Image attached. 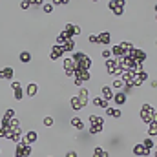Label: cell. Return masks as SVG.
<instances>
[{
  "label": "cell",
  "instance_id": "6da1fadb",
  "mask_svg": "<svg viewBox=\"0 0 157 157\" xmlns=\"http://www.w3.org/2000/svg\"><path fill=\"white\" fill-rule=\"evenodd\" d=\"M31 153V148H29V144L28 143H18L16 144V155H29Z\"/></svg>",
  "mask_w": 157,
  "mask_h": 157
},
{
  "label": "cell",
  "instance_id": "7a4b0ae2",
  "mask_svg": "<svg viewBox=\"0 0 157 157\" xmlns=\"http://www.w3.org/2000/svg\"><path fill=\"white\" fill-rule=\"evenodd\" d=\"M108 7L113 9L115 15H123V11H124V4H123V2H110Z\"/></svg>",
  "mask_w": 157,
  "mask_h": 157
},
{
  "label": "cell",
  "instance_id": "3957f363",
  "mask_svg": "<svg viewBox=\"0 0 157 157\" xmlns=\"http://www.w3.org/2000/svg\"><path fill=\"white\" fill-rule=\"evenodd\" d=\"M62 53H64L62 46H53V48H51V58H53V60H57V58L60 57Z\"/></svg>",
  "mask_w": 157,
  "mask_h": 157
},
{
  "label": "cell",
  "instance_id": "277c9868",
  "mask_svg": "<svg viewBox=\"0 0 157 157\" xmlns=\"http://www.w3.org/2000/svg\"><path fill=\"white\" fill-rule=\"evenodd\" d=\"M97 42H101V44H104V46H106V44L110 42V33H108V31H102L99 37H97Z\"/></svg>",
  "mask_w": 157,
  "mask_h": 157
},
{
  "label": "cell",
  "instance_id": "5b68a950",
  "mask_svg": "<svg viewBox=\"0 0 157 157\" xmlns=\"http://www.w3.org/2000/svg\"><path fill=\"white\" fill-rule=\"evenodd\" d=\"M133 152H135V155H148V153H150V150H148V148H144L143 144H137Z\"/></svg>",
  "mask_w": 157,
  "mask_h": 157
},
{
  "label": "cell",
  "instance_id": "8992f818",
  "mask_svg": "<svg viewBox=\"0 0 157 157\" xmlns=\"http://www.w3.org/2000/svg\"><path fill=\"white\" fill-rule=\"evenodd\" d=\"M111 97H113L111 88H110V86H104V88H102V99H104V101H110Z\"/></svg>",
  "mask_w": 157,
  "mask_h": 157
},
{
  "label": "cell",
  "instance_id": "52a82bcc",
  "mask_svg": "<svg viewBox=\"0 0 157 157\" xmlns=\"http://www.w3.org/2000/svg\"><path fill=\"white\" fill-rule=\"evenodd\" d=\"M11 77H13V68H4L2 71H0V78H7L9 81Z\"/></svg>",
  "mask_w": 157,
  "mask_h": 157
},
{
  "label": "cell",
  "instance_id": "ba28073f",
  "mask_svg": "<svg viewBox=\"0 0 157 157\" xmlns=\"http://www.w3.org/2000/svg\"><path fill=\"white\" fill-rule=\"evenodd\" d=\"M18 57H20V62H24V64H28V62L31 60V53H29V51H20V55H18Z\"/></svg>",
  "mask_w": 157,
  "mask_h": 157
},
{
  "label": "cell",
  "instance_id": "9c48e42d",
  "mask_svg": "<svg viewBox=\"0 0 157 157\" xmlns=\"http://www.w3.org/2000/svg\"><path fill=\"white\" fill-rule=\"evenodd\" d=\"M37 137H38V135H37V132H28V135H26V143H28V144H31L33 141H37Z\"/></svg>",
  "mask_w": 157,
  "mask_h": 157
},
{
  "label": "cell",
  "instance_id": "30bf717a",
  "mask_svg": "<svg viewBox=\"0 0 157 157\" xmlns=\"http://www.w3.org/2000/svg\"><path fill=\"white\" fill-rule=\"evenodd\" d=\"M71 108H73V110H81V108H82L81 101H78V97H71Z\"/></svg>",
  "mask_w": 157,
  "mask_h": 157
},
{
  "label": "cell",
  "instance_id": "8fae6325",
  "mask_svg": "<svg viewBox=\"0 0 157 157\" xmlns=\"http://www.w3.org/2000/svg\"><path fill=\"white\" fill-rule=\"evenodd\" d=\"M37 91H38V86H37V84H29V86H28V95H29V97H35Z\"/></svg>",
  "mask_w": 157,
  "mask_h": 157
},
{
  "label": "cell",
  "instance_id": "7c38bea8",
  "mask_svg": "<svg viewBox=\"0 0 157 157\" xmlns=\"http://www.w3.org/2000/svg\"><path fill=\"white\" fill-rule=\"evenodd\" d=\"M115 102H117V104H124V102H126V95H124V93H117V95H115Z\"/></svg>",
  "mask_w": 157,
  "mask_h": 157
},
{
  "label": "cell",
  "instance_id": "4fadbf2b",
  "mask_svg": "<svg viewBox=\"0 0 157 157\" xmlns=\"http://www.w3.org/2000/svg\"><path fill=\"white\" fill-rule=\"evenodd\" d=\"M93 155L95 157H108V152H104L102 148H95L93 150Z\"/></svg>",
  "mask_w": 157,
  "mask_h": 157
},
{
  "label": "cell",
  "instance_id": "5bb4252c",
  "mask_svg": "<svg viewBox=\"0 0 157 157\" xmlns=\"http://www.w3.org/2000/svg\"><path fill=\"white\" fill-rule=\"evenodd\" d=\"M93 102H95V106H99V108H106V104H108V102L102 99V97H97V99H95Z\"/></svg>",
  "mask_w": 157,
  "mask_h": 157
},
{
  "label": "cell",
  "instance_id": "9a60e30c",
  "mask_svg": "<svg viewBox=\"0 0 157 157\" xmlns=\"http://www.w3.org/2000/svg\"><path fill=\"white\" fill-rule=\"evenodd\" d=\"M71 124H73L75 128H78V130H82V128H84L82 121H81V119H77V117H75V119H71Z\"/></svg>",
  "mask_w": 157,
  "mask_h": 157
},
{
  "label": "cell",
  "instance_id": "2e32d148",
  "mask_svg": "<svg viewBox=\"0 0 157 157\" xmlns=\"http://www.w3.org/2000/svg\"><path fill=\"white\" fill-rule=\"evenodd\" d=\"M42 9H44L46 13H51V11H53V4H44V6H42Z\"/></svg>",
  "mask_w": 157,
  "mask_h": 157
},
{
  "label": "cell",
  "instance_id": "e0dca14e",
  "mask_svg": "<svg viewBox=\"0 0 157 157\" xmlns=\"http://www.w3.org/2000/svg\"><path fill=\"white\" fill-rule=\"evenodd\" d=\"M123 84H124V82L121 81V78H117V81L113 82V88H123Z\"/></svg>",
  "mask_w": 157,
  "mask_h": 157
},
{
  "label": "cell",
  "instance_id": "ac0fdd59",
  "mask_svg": "<svg viewBox=\"0 0 157 157\" xmlns=\"http://www.w3.org/2000/svg\"><path fill=\"white\" fill-rule=\"evenodd\" d=\"M44 124H46V126H51V124H53V119H51V117H46V119H44Z\"/></svg>",
  "mask_w": 157,
  "mask_h": 157
},
{
  "label": "cell",
  "instance_id": "d6986e66",
  "mask_svg": "<svg viewBox=\"0 0 157 157\" xmlns=\"http://www.w3.org/2000/svg\"><path fill=\"white\" fill-rule=\"evenodd\" d=\"M102 57H104V58H110V57H111V51H110V49H104V51H102Z\"/></svg>",
  "mask_w": 157,
  "mask_h": 157
},
{
  "label": "cell",
  "instance_id": "ffe728a7",
  "mask_svg": "<svg viewBox=\"0 0 157 157\" xmlns=\"http://www.w3.org/2000/svg\"><path fill=\"white\" fill-rule=\"evenodd\" d=\"M29 6H31V2H20V7H22V9H28Z\"/></svg>",
  "mask_w": 157,
  "mask_h": 157
},
{
  "label": "cell",
  "instance_id": "44dd1931",
  "mask_svg": "<svg viewBox=\"0 0 157 157\" xmlns=\"http://www.w3.org/2000/svg\"><path fill=\"white\" fill-rule=\"evenodd\" d=\"M90 42H93V44H97V35H90Z\"/></svg>",
  "mask_w": 157,
  "mask_h": 157
},
{
  "label": "cell",
  "instance_id": "7402d4cb",
  "mask_svg": "<svg viewBox=\"0 0 157 157\" xmlns=\"http://www.w3.org/2000/svg\"><path fill=\"white\" fill-rule=\"evenodd\" d=\"M66 157H77V153H75V152H68Z\"/></svg>",
  "mask_w": 157,
  "mask_h": 157
},
{
  "label": "cell",
  "instance_id": "603a6c76",
  "mask_svg": "<svg viewBox=\"0 0 157 157\" xmlns=\"http://www.w3.org/2000/svg\"><path fill=\"white\" fill-rule=\"evenodd\" d=\"M16 157H20V155H16Z\"/></svg>",
  "mask_w": 157,
  "mask_h": 157
}]
</instances>
